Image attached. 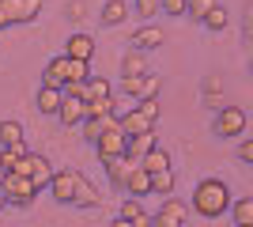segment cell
<instances>
[{"instance_id":"cell-17","label":"cell","mask_w":253,"mask_h":227,"mask_svg":"<svg viewBox=\"0 0 253 227\" xmlns=\"http://www.w3.org/2000/svg\"><path fill=\"white\" fill-rule=\"evenodd\" d=\"M0 148H27V144H23V125L19 121H11V118L0 121Z\"/></svg>"},{"instance_id":"cell-23","label":"cell","mask_w":253,"mask_h":227,"mask_svg":"<svg viewBox=\"0 0 253 227\" xmlns=\"http://www.w3.org/2000/svg\"><path fill=\"white\" fill-rule=\"evenodd\" d=\"M128 19V4L125 0H106L102 4V27H117Z\"/></svg>"},{"instance_id":"cell-34","label":"cell","mask_w":253,"mask_h":227,"mask_svg":"<svg viewBox=\"0 0 253 227\" xmlns=\"http://www.w3.org/2000/svg\"><path fill=\"white\" fill-rule=\"evenodd\" d=\"M80 125H84V136L95 144V140H98V133H102V121H80Z\"/></svg>"},{"instance_id":"cell-15","label":"cell","mask_w":253,"mask_h":227,"mask_svg":"<svg viewBox=\"0 0 253 227\" xmlns=\"http://www.w3.org/2000/svg\"><path fill=\"white\" fill-rule=\"evenodd\" d=\"M136 167H140L144 174H159V171H170V155H167V148H159V144H155V148H151L148 155H144V159L136 163Z\"/></svg>"},{"instance_id":"cell-26","label":"cell","mask_w":253,"mask_h":227,"mask_svg":"<svg viewBox=\"0 0 253 227\" xmlns=\"http://www.w3.org/2000/svg\"><path fill=\"white\" fill-rule=\"evenodd\" d=\"M227 23H231V11L223 8V4H215V8L204 15V27H208V31H227Z\"/></svg>"},{"instance_id":"cell-29","label":"cell","mask_w":253,"mask_h":227,"mask_svg":"<svg viewBox=\"0 0 253 227\" xmlns=\"http://www.w3.org/2000/svg\"><path fill=\"white\" fill-rule=\"evenodd\" d=\"M159 87H163V80L159 76H140V95L136 98H159Z\"/></svg>"},{"instance_id":"cell-6","label":"cell","mask_w":253,"mask_h":227,"mask_svg":"<svg viewBox=\"0 0 253 227\" xmlns=\"http://www.w3.org/2000/svg\"><path fill=\"white\" fill-rule=\"evenodd\" d=\"M76 178H80V171H53L49 178V189L53 201H61V205H72V197H76Z\"/></svg>"},{"instance_id":"cell-22","label":"cell","mask_w":253,"mask_h":227,"mask_svg":"<svg viewBox=\"0 0 253 227\" xmlns=\"http://www.w3.org/2000/svg\"><path fill=\"white\" fill-rule=\"evenodd\" d=\"M231 220L238 227H253V197H238V201H231Z\"/></svg>"},{"instance_id":"cell-37","label":"cell","mask_w":253,"mask_h":227,"mask_svg":"<svg viewBox=\"0 0 253 227\" xmlns=\"http://www.w3.org/2000/svg\"><path fill=\"white\" fill-rule=\"evenodd\" d=\"M110 227H132V224H125V220H114V224H110Z\"/></svg>"},{"instance_id":"cell-33","label":"cell","mask_w":253,"mask_h":227,"mask_svg":"<svg viewBox=\"0 0 253 227\" xmlns=\"http://www.w3.org/2000/svg\"><path fill=\"white\" fill-rule=\"evenodd\" d=\"M19 155H27V148H0V167H4V171H8L11 163L19 159Z\"/></svg>"},{"instance_id":"cell-32","label":"cell","mask_w":253,"mask_h":227,"mask_svg":"<svg viewBox=\"0 0 253 227\" xmlns=\"http://www.w3.org/2000/svg\"><path fill=\"white\" fill-rule=\"evenodd\" d=\"M159 11H167V15H185V0H159Z\"/></svg>"},{"instance_id":"cell-25","label":"cell","mask_w":253,"mask_h":227,"mask_svg":"<svg viewBox=\"0 0 253 227\" xmlns=\"http://www.w3.org/2000/svg\"><path fill=\"white\" fill-rule=\"evenodd\" d=\"M57 106H61V91L57 87H38V114H53L57 118Z\"/></svg>"},{"instance_id":"cell-13","label":"cell","mask_w":253,"mask_h":227,"mask_svg":"<svg viewBox=\"0 0 253 227\" xmlns=\"http://www.w3.org/2000/svg\"><path fill=\"white\" fill-rule=\"evenodd\" d=\"M163 38H167V34L159 31V27H140L136 34H132V49H140V53H148V49H159V45H163Z\"/></svg>"},{"instance_id":"cell-20","label":"cell","mask_w":253,"mask_h":227,"mask_svg":"<svg viewBox=\"0 0 253 227\" xmlns=\"http://www.w3.org/2000/svg\"><path fill=\"white\" fill-rule=\"evenodd\" d=\"M121 76L132 80V76H148V57L140 53V49H128L125 61H121Z\"/></svg>"},{"instance_id":"cell-3","label":"cell","mask_w":253,"mask_h":227,"mask_svg":"<svg viewBox=\"0 0 253 227\" xmlns=\"http://www.w3.org/2000/svg\"><path fill=\"white\" fill-rule=\"evenodd\" d=\"M0 193H4V201H11L15 208H31L34 197H38V189L31 185V178H19V174H4V182H0Z\"/></svg>"},{"instance_id":"cell-35","label":"cell","mask_w":253,"mask_h":227,"mask_svg":"<svg viewBox=\"0 0 253 227\" xmlns=\"http://www.w3.org/2000/svg\"><path fill=\"white\" fill-rule=\"evenodd\" d=\"M238 159H242V163H253V140H250V136L238 144Z\"/></svg>"},{"instance_id":"cell-5","label":"cell","mask_w":253,"mask_h":227,"mask_svg":"<svg viewBox=\"0 0 253 227\" xmlns=\"http://www.w3.org/2000/svg\"><path fill=\"white\" fill-rule=\"evenodd\" d=\"M185 220H189V205L178 197H167L155 216H148V227H185Z\"/></svg>"},{"instance_id":"cell-36","label":"cell","mask_w":253,"mask_h":227,"mask_svg":"<svg viewBox=\"0 0 253 227\" xmlns=\"http://www.w3.org/2000/svg\"><path fill=\"white\" fill-rule=\"evenodd\" d=\"M4 27H11V19H8V0H0V31Z\"/></svg>"},{"instance_id":"cell-27","label":"cell","mask_w":253,"mask_h":227,"mask_svg":"<svg viewBox=\"0 0 253 227\" xmlns=\"http://www.w3.org/2000/svg\"><path fill=\"white\" fill-rule=\"evenodd\" d=\"M215 4H219V0H185V15H189L193 23H204V15H208Z\"/></svg>"},{"instance_id":"cell-1","label":"cell","mask_w":253,"mask_h":227,"mask_svg":"<svg viewBox=\"0 0 253 227\" xmlns=\"http://www.w3.org/2000/svg\"><path fill=\"white\" fill-rule=\"evenodd\" d=\"M231 185L223 182V178H201V182L193 185V212L204 220H219L227 208H231Z\"/></svg>"},{"instance_id":"cell-10","label":"cell","mask_w":253,"mask_h":227,"mask_svg":"<svg viewBox=\"0 0 253 227\" xmlns=\"http://www.w3.org/2000/svg\"><path fill=\"white\" fill-rule=\"evenodd\" d=\"M42 11V0H8V19L11 23H34Z\"/></svg>"},{"instance_id":"cell-38","label":"cell","mask_w":253,"mask_h":227,"mask_svg":"<svg viewBox=\"0 0 253 227\" xmlns=\"http://www.w3.org/2000/svg\"><path fill=\"white\" fill-rule=\"evenodd\" d=\"M4 174H8V171H4V167H0V182H4Z\"/></svg>"},{"instance_id":"cell-24","label":"cell","mask_w":253,"mask_h":227,"mask_svg":"<svg viewBox=\"0 0 253 227\" xmlns=\"http://www.w3.org/2000/svg\"><path fill=\"white\" fill-rule=\"evenodd\" d=\"M114 114V98H95V102H84V121H102Z\"/></svg>"},{"instance_id":"cell-16","label":"cell","mask_w":253,"mask_h":227,"mask_svg":"<svg viewBox=\"0 0 253 227\" xmlns=\"http://www.w3.org/2000/svg\"><path fill=\"white\" fill-rule=\"evenodd\" d=\"M27 178H31L34 189H45V185H49V178H53V163L42 159V155H31V174H27Z\"/></svg>"},{"instance_id":"cell-11","label":"cell","mask_w":253,"mask_h":227,"mask_svg":"<svg viewBox=\"0 0 253 227\" xmlns=\"http://www.w3.org/2000/svg\"><path fill=\"white\" fill-rule=\"evenodd\" d=\"M57 118H61V125H64V129H76V125L84 121V98H64V95H61Z\"/></svg>"},{"instance_id":"cell-7","label":"cell","mask_w":253,"mask_h":227,"mask_svg":"<svg viewBox=\"0 0 253 227\" xmlns=\"http://www.w3.org/2000/svg\"><path fill=\"white\" fill-rule=\"evenodd\" d=\"M64 57L68 61H84V65H91V57H95V38L84 31H76L72 38H68V45H64Z\"/></svg>"},{"instance_id":"cell-8","label":"cell","mask_w":253,"mask_h":227,"mask_svg":"<svg viewBox=\"0 0 253 227\" xmlns=\"http://www.w3.org/2000/svg\"><path fill=\"white\" fill-rule=\"evenodd\" d=\"M102 167H106V178H110L114 189H125V178L136 171V163L125 159V155H117V159H102Z\"/></svg>"},{"instance_id":"cell-4","label":"cell","mask_w":253,"mask_h":227,"mask_svg":"<svg viewBox=\"0 0 253 227\" xmlns=\"http://www.w3.org/2000/svg\"><path fill=\"white\" fill-rule=\"evenodd\" d=\"M215 136H223V140H234V136H242L246 133V110L242 106H223L215 110Z\"/></svg>"},{"instance_id":"cell-12","label":"cell","mask_w":253,"mask_h":227,"mask_svg":"<svg viewBox=\"0 0 253 227\" xmlns=\"http://www.w3.org/2000/svg\"><path fill=\"white\" fill-rule=\"evenodd\" d=\"M155 148V133H140V136H125V159L140 163L148 151Z\"/></svg>"},{"instance_id":"cell-18","label":"cell","mask_w":253,"mask_h":227,"mask_svg":"<svg viewBox=\"0 0 253 227\" xmlns=\"http://www.w3.org/2000/svg\"><path fill=\"white\" fill-rule=\"evenodd\" d=\"M98 201H102V197H98V189L87 182L84 174H80V178H76V197H72V205H80V208H95Z\"/></svg>"},{"instance_id":"cell-14","label":"cell","mask_w":253,"mask_h":227,"mask_svg":"<svg viewBox=\"0 0 253 227\" xmlns=\"http://www.w3.org/2000/svg\"><path fill=\"white\" fill-rule=\"evenodd\" d=\"M95 98H114V87H110V80L106 76H87L84 80V102H95Z\"/></svg>"},{"instance_id":"cell-21","label":"cell","mask_w":253,"mask_h":227,"mask_svg":"<svg viewBox=\"0 0 253 227\" xmlns=\"http://www.w3.org/2000/svg\"><path fill=\"white\" fill-rule=\"evenodd\" d=\"M125 193L136 197V201H140V197H148V193H151V174H144V171L136 167V171L125 178Z\"/></svg>"},{"instance_id":"cell-19","label":"cell","mask_w":253,"mask_h":227,"mask_svg":"<svg viewBox=\"0 0 253 227\" xmlns=\"http://www.w3.org/2000/svg\"><path fill=\"white\" fill-rule=\"evenodd\" d=\"M117 220H125V224L132 227H148V212H144V205H140L136 197H125V205H121V216Z\"/></svg>"},{"instance_id":"cell-2","label":"cell","mask_w":253,"mask_h":227,"mask_svg":"<svg viewBox=\"0 0 253 227\" xmlns=\"http://www.w3.org/2000/svg\"><path fill=\"white\" fill-rule=\"evenodd\" d=\"M95 151L98 159H117V155H125V133L117 129V118H102V133H98L95 140Z\"/></svg>"},{"instance_id":"cell-30","label":"cell","mask_w":253,"mask_h":227,"mask_svg":"<svg viewBox=\"0 0 253 227\" xmlns=\"http://www.w3.org/2000/svg\"><path fill=\"white\" fill-rule=\"evenodd\" d=\"M170 189H174V171L151 174V193H170Z\"/></svg>"},{"instance_id":"cell-9","label":"cell","mask_w":253,"mask_h":227,"mask_svg":"<svg viewBox=\"0 0 253 227\" xmlns=\"http://www.w3.org/2000/svg\"><path fill=\"white\" fill-rule=\"evenodd\" d=\"M117 129L125 133V136H140V133H155V125H151L140 110H125V114L117 118Z\"/></svg>"},{"instance_id":"cell-31","label":"cell","mask_w":253,"mask_h":227,"mask_svg":"<svg viewBox=\"0 0 253 227\" xmlns=\"http://www.w3.org/2000/svg\"><path fill=\"white\" fill-rule=\"evenodd\" d=\"M132 11H136L140 19H151V15L159 11V0H136V4H132Z\"/></svg>"},{"instance_id":"cell-28","label":"cell","mask_w":253,"mask_h":227,"mask_svg":"<svg viewBox=\"0 0 253 227\" xmlns=\"http://www.w3.org/2000/svg\"><path fill=\"white\" fill-rule=\"evenodd\" d=\"M136 110H140V114H144V118L151 121V125H155V121H159V114H163V102H159V98H136Z\"/></svg>"},{"instance_id":"cell-39","label":"cell","mask_w":253,"mask_h":227,"mask_svg":"<svg viewBox=\"0 0 253 227\" xmlns=\"http://www.w3.org/2000/svg\"><path fill=\"white\" fill-rule=\"evenodd\" d=\"M4 205H8V201H4V193H0V208H4Z\"/></svg>"}]
</instances>
